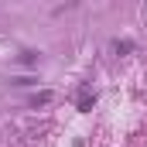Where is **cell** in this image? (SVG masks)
Returning a JSON list of instances; mask_svg holds the SVG:
<instances>
[{"label":"cell","mask_w":147,"mask_h":147,"mask_svg":"<svg viewBox=\"0 0 147 147\" xmlns=\"http://www.w3.org/2000/svg\"><path fill=\"white\" fill-rule=\"evenodd\" d=\"M92 103H96V96H89L86 89H82V96H79V110L86 113V110H92Z\"/></svg>","instance_id":"1"},{"label":"cell","mask_w":147,"mask_h":147,"mask_svg":"<svg viewBox=\"0 0 147 147\" xmlns=\"http://www.w3.org/2000/svg\"><path fill=\"white\" fill-rule=\"evenodd\" d=\"M31 103H34V106H45V103H51V92H48V89H45V92H38Z\"/></svg>","instance_id":"2"}]
</instances>
